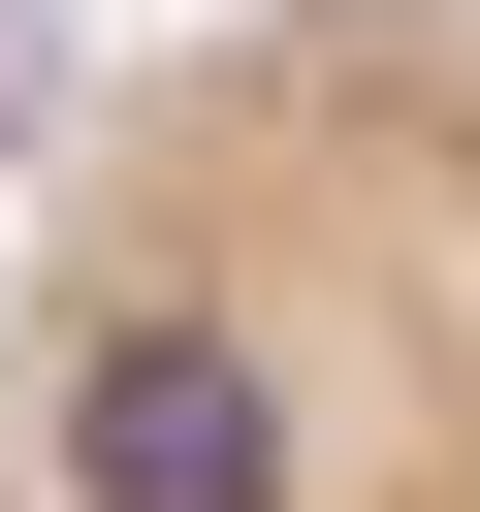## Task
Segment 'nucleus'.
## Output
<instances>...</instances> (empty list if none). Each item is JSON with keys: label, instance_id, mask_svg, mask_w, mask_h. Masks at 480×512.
Masks as SVG:
<instances>
[{"label": "nucleus", "instance_id": "f257e3e1", "mask_svg": "<svg viewBox=\"0 0 480 512\" xmlns=\"http://www.w3.org/2000/svg\"><path fill=\"white\" fill-rule=\"evenodd\" d=\"M0 512H480V0H224L64 128Z\"/></svg>", "mask_w": 480, "mask_h": 512}]
</instances>
